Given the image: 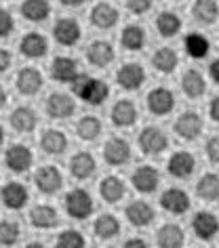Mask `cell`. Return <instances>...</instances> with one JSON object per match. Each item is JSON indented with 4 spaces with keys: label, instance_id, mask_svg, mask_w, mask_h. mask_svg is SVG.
I'll use <instances>...</instances> for the list:
<instances>
[{
    "label": "cell",
    "instance_id": "cell-46",
    "mask_svg": "<svg viewBox=\"0 0 219 248\" xmlns=\"http://www.w3.org/2000/svg\"><path fill=\"white\" fill-rule=\"evenodd\" d=\"M209 116L213 122L219 124V97H213L211 103H209Z\"/></svg>",
    "mask_w": 219,
    "mask_h": 248
},
{
    "label": "cell",
    "instance_id": "cell-41",
    "mask_svg": "<svg viewBox=\"0 0 219 248\" xmlns=\"http://www.w3.org/2000/svg\"><path fill=\"white\" fill-rule=\"evenodd\" d=\"M21 235L17 221H0V246H13Z\"/></svg>",
    "mask_w": 219,
    "mask_h": 248
},
{
    "label": "cell",
    "instance_id": "cell-11",
    "mask_svg": "<svg viewBox=\"0 0 219 248\" xmlns=\"http://www.w3.org/2000/svg\"><path fill=\"white\" fill-rule=\"evenodd\" d=\"M167 170L175 179H190L194 175V170H196V158L190 152L179 150L171 154V158L167 162Z\"/></svg>",
    "mask_w": 219,
    "mask_h": 248
},
{
    "label": "cell",
    "instance_id": "cell-28",
    "mask_svg": "<svg viewBox=\"0 0 219 248\" xmlns=\"http://www.w3.org/2000/svg\"><path fill=\"white\" fill-rule=\"evenodd\" d=\"M184 242H185L184 229L177 223H165V225H160L158 233H156V244L160 248H181Z\"/></svg>",
    "mask_w": 219,
    "mask_h": 248
},
{
    "label": "cell",
    "instance_id": "cell-12",
    "mask_svg": "<svg viewBox=\"0 0 219 248\" xmlns=\"http://www.w3.org/2000/svg\"><path fill=\"white\" fill-rule=\"evenodd\" d=\"M192 232L198 240L209 242L219 233V219L211 210H198L192 217Z\"/></svg>",
    "mask_w": 219,
    "mask_h": 248
},
{
    "label": "cell",
    "instance_id": "cell-18",
    "mask_svg": "<svg viewBox=\"0 0 219 248\" xmlns=\"http://www.w3.org/2000/svg\"><path fill=\"white\" fill-rule=\"evenodd\" d=\"M124 217H127V221L133 227H148V225H152L156 213H154L152 204H148L143 200H133L124 208Z\"/></svg>",
    "mask_w": 219,
    "mask_h": 248
},
{
    "label": "cell",
    "instance_id": "cell-20",
    "mask_svg": "<svg viewBox=\"0 0 219 248\" xmlns=\"http://www.w3.org/2000/svg\"><path fill=\"white\" fill-rule=\"evenodd\" d=\"M78 74H80V67H78V61L74 57L59 55V57L53 59V63H51V76H53V80L70 84L72 80L78 76Z\"/></svg>",
    "mask_w": 219,
    "mask_h": 248
},
{
    "label": "cell",
    "instance_id": "cell-4",
    "mask_svg": "<svg viewBox=\"0 0 219 248\" xmlns=\"http://www.w3.org/2000/svg\"><path fill=\"white\" fill-rule=\"evenodd\" d=\"M34 183H36V187H38L40 194L53 196V194H57V191L64 187V175H61V170L57 169V166L45 164V166H40V169L36 170Z\"/></svg>",
    "mask_w": 219,
    "mask_h": 248
},
{
    "label": "cell",
    "instance_id": "cell-15",
    "mask_svg": "<svg viewBox=\"0 0 219 248\" xmlns=\"http://www.w3.org/2000/svg\"><path fill=\"white\" fill-rule=\"evenodd\" d=\"M15 86L21 95L32 97V95H38V93L42 91L45 78H42L40 70H36V67H23V70H19V74H17V78H15Z\"/></svg>",
    "mask_w": 219,
    "mask_h": 248
},
{
    "label": "cell",
    "instance_id": "cell-24",
    "mask_svg": "<svg viewBox=\"0 0 219 248\" xmlns=\"http://www.w3.org/2000/svg\"><path fill=\"white\" fill-rule=\"evenodd\" d=\"M91 23L99 30H112L118 23V9L110 2H97L95 7L91 9Z\"/></svg>",
    "mask_w": 219,
    "mask_h": 248
},
{
    "label": "cell",
    "instance_id": "cell-43",
    "mask_svg": "<svg viewBox=\"0 0 219 248\" xmlns=\"http://www.w3.org/2000/svg\"><path fill=\"white\" fill-rule=\"evenodd\" d=\"M204 152H206V158H209V162L219 164V135H213V137L206 139Z\"/></svg>",
    "mask_w": 219,
    "mask_h": 248
},
{
    "label": "cell",
    "instance_id": "cell-9",
    "mask_svg": "<svg viewBox=\"0 0 219 248\" xmlns=\"http://www.w3.org/2000/svg\"><path fill=\"white\" fill-rule=\"evenodd\" d=\"M80 36H83V30H80V23L74 19V17H61V19L55 21V26H53V38L57 40L61 46H74V45H78Z\"/></svg>",
    "mask_w": 219,
    "mask_h": 248
},
{
    "label": "cell",
    "instance_id": "cell-3",
    "mask_svg": "<svg viewBox=\"0 0 219 248\" xmlns=\"http://www.w3.org/2000/svg\"><path fill=\"white\" fill-rule=\"evenodd\" d=\"M137 145H139L141 154H146V156H158V154H162L168 147V137L158 126H146L139 133Z\"/></svg>",
    "mask_w": 219,
    "mask_h": 248
},
{
    "label": "cell",
    "instance_id": "cell-2",
    "mask_svg": "<svg viewBox=\"0 0 219 248\" xmlns=\"http://www.w3.org/2000/svg\"><path fill=\"white\" fill-rule=\"evenodd\" d=\"M64 208H66L67 217H72V219H76V221H84L95 213V202H93V198L86 189L76 187L66 194Z\"/></svg>",
    "mask_w": 219,
    "mask_h": 248
},
{
    "label": "cell",
    "instance_id": "cell-50",
    "mask_svg": "<svg viewBox=\"0 0 219 248\" xmlns=\"http://www.w3.org/2000/svg\"><path fill=\"white\" fill-rule=\"evenodd\" d=\"M7 99H9L7 89H4V86L0 84V108H4V105H7Z\"/></svg>",
    "mask_w": 219,
    "mask_h": 248
},
{
    "label": "cell",
    "instance_id": "cell-29",
    "mask_svg": "<svg viewBox=\"0 0 219 248\" xmlns=\"http://www.w3.org/2000/svg\"><path fill=\"white\" fill-rule=\"evenodd\" d=\"M30 223L36 229H51L59 223V213L49 204H38L30 210Z\"/></svg>",
    "mask_w": 219,
    "mask_h": 248
},
{
    "label": "cell",
    "instance_id": "cell-19",
    "mask_svg": "<svg viewBox=\"0 0 219 248\" xmlns=\"http://www.w3.org/2000/svg\"><path fill=\"white\" fill-rule=\"evenodd\" d=\"M160 206L171 215H184L190 210V196L179 187H168L160 196Z\"/></svg>",
    "mask_w": 219,
    "mask_h": 248
},
{
    "label": "cell",
    "instance_id": "cell-44",
    "mask_svg": "<svg viewBox=\"0 0 219 248\" xmlns=\"http://www.w3.org/2000/svg\"><path fill=\"white\" fill-rule=\"evenodd\" d=\"M154 0H127V9L133 15H146L152 9Z\"/></svg>",
    "mask_w": 219,
    "mask_h": 248
},
{
    "label": "cell",
    "instance_id": "cell-23",
    "mask_svg": "<svg viewBox=\"0 0 219 248\" xmlns=\"http://www.w3.org/2000/svg\"><path fill=\"white\" fill-rule=\"evenodd\" d=\"M19 51L28 59H42L49 53V40L38 32H30L21 38Z\"/></svg>",
    "mask_w": 219,
    "mask_h": 248
},
{
    "label": "cell",
    "instance_id": "cell-7",
    "mask_svg": "<svg viewBox=\"0 0 219 248\" xmlns=\"http://www.w3.org/2000/svg\"><path fill=\"white\" fill-rule=\"evenodd\" d=\"M34 162V156H32V150L23 143H11L4 152V164L11 172H26L30 170V166Z\"/></svg>",
    "mask_w": 219,
    "mask_h": 248
},
{
    "label": "cell",
    "instance_id": "cell-39",
    "mask_svg": "<svg viewBox=\"0 0 219 248\" xmlns=\"http://www.w3.org/2000/svg\"><path fill=\"white\" fill-rule=\"evenodd\" d=\"M101 120L97 116H83L76 122V135L83 141H95L101 135Z\"/></svg>",
    "mask_w": 219,
    "mask_h": 248
},
{
    "label": "cell",
    "instance_id": "cell-42",
    "mask_svg": "<svg viewBox=\"0 0 219 248\" xmlns=\"http://www.w3.org/2000/svg\"><path fill=\"white\" fill-rule=\"evenodd\" d=\"M15 30V19L7 9H0V38H7V36Z\"/></svg>",
    "mask_w": 219,
    "mask_h": 248
},
{
    "label": "cell",
    "instance_id": "cell-13",
    "mask_svg": "<svg viewBox=\"0 0 219 248\" xmlns=\"http://www.w3.org/2000/svg\"><path fill=\"white\" fill-rule=\"evenodd\" d=\"M103 160L112 166H122L131 160V143L124 137H110L103 145Z\"/></svg>",
    "mask_w": 219,
    "mask_h": 248
},
{
    "label": "cell",
    "instance_id": "cell-40",
    "mask_svg": "<svg viewBox=\"0 0 219 248\" xmlns=\"http://www.w3.org/2000/svg\"><path fill=\"white\" fill-rule=\"evenodd\" d=\"M55 246L57 248H84L86 240H84V235L80 233L78 229H66V232H61L57 235Z\"/></svg>",
    "mask_w": 219,
    "mask_h": 248
},
{
    "label": "cell",
    "instance_id": "cell-17",
    "mask_svg": "<svg viewBox=\"0 0 219 248\" xmlns=\"http://www.w3.org/2000/svg\"><path fill=\"white\" fill-rule=\"evenodd\" d=\"M0 198H2V204L9 210H21L30 200V191L23 183L9 181V183H4L2 189H0Z\"/></svg>",
    "mask_w": 219,
    "mask_h": 248
},
{
    "label": "cell",
    "instance_id": "cell-1",
    "mask_svg": "<svg viewBox=\"0 0 219 248\" xmlns=\"http://www.w3.org/2000/svg\"><path fill=\"white\" fill-rule=\"evenodd\" d=\"M70 86H72L74 95H76L78 99H83L84 103L93 105V108L103 105L105 99L110 97L108 82H103V80H99V78H93V76H89V74H83V72L72 80Z\"/></svg>",
    "mask_w": 219,
    "mask_h": 248
},
{
    "label": "cell",
    "instance_id": "cell-31",
    "mask_svg": "<svg viewBox=\"0 0 219 248\" xmlns=\"http://www.w3.org/2000/svg\"><path fill=\"white\" fill-rule=\"evenodd\" d=\"M148 42V36H146V30L141 26H137V23H129V26H124V30L120 32V45L122 48H127V51H141L143 46H146Z\"/></svg>",
    "mask_w": 219,
    "mask_h": 248
},
{
    "label": "cell",
    "instance_id": "cell-37",
    "mask_svg": "<svg viewBox=\"0 0 219 248\" xmlns=\"http://www.w3.org/2000/svg\"><path fill=\"white\" fill-rule=\"evenodd\" d=\"M156 30L162 38H173L181 32V17L173 11H162V13L156 17Z\"/></svg>",
    "mask_w": 219,
    "mask_h": 248
},
{
    "label": "cell",
    "instance_id": "cell-47",
    "mask_svg": "<svg viewBox=\"0 0 219 248\" xmlns=\"http://www.w3.org/2000/svg\"><path fill=\"white\" fill-rule=\"evenodd\" d=\"M209 76H211L213 82L219 86V59H215V61H213V63L209 65Z\"/></svg>",
    "mask_w": 219,
    "mask_h": 248
},
{
    "label": "cell",
    "instance_id": "cell-21",
    "mask_svg": "<svg viewBox=\"0 0 219 248\" xmlns=\"http://www.w3.org/2000/svg\"><path fill=\"white\" fill-rule=\"evenodd\" d=\"M116 57V51L108 40H93L86 48V59L95 67H108Z\"/></svg>",
    "mask_w": 219,
    "mask_h": 248
},
{
    "label": "cell",
    "instance_id": "cell-5",
    "mask_svg": "<svg viewBox=\"0 0 219 248\" xmlns=\"http://www.w3.org/2000/svg\"><path fill=\"white\" fill-rule=\"evenodd\" d=\"M202 118L198 111H184L181 116H177V120L173 124V131L179 139L184 141H196L202 133Z\"/></svg>",
    "mask_w": 219,
    "mask_h": 248
},
{
    "label": "cell",
    "instance_id": "cell-48",
    "mask_svg": "<svg viewBox=\"0 0 219 248\" xmlns=\"http://www.w3.org/2000/svg\"><path fill=\"white\" fill-rule=\"evenodd\" d=\"M124 246H129V248H133V246L143 248V246H148V242H146V240H141V238H131V240L124 242Z\"/></svg>",
    "mask_w": 219,
    "mask_h": 248
},
{
    "label": "cell",
    "instance_id": "cell-25",
    "mask_svg": "<svg viewBox=\"0 0 219 248\" xmlns=\"http://www.w3.org/2000/svg\"><path fill=\"white\" fill-rule=\"evenodd\" d=\"M11 126H13V131L17 133H32L36 128V124H38V114L28 108V105H19V108H15L11 111Z\"/></svg>",
    "mask_w": 219,
    "mask_h": 248
},
{
    "label": "cell",
    "instance_id": "cell-16",
    "mask_svg": "<svg viewBox=\"0 0 219 248\" xmlns=\"http://www.w3.org/2000/svg\"><path fill=\"white\" fill-rule=\"evenodd\" d=\"M131 183L139 194H154L160 185V172L154 166H139L131 175Z\"/></svg>",
    "mask_w": 219,
    "mask_h": 248
},
{
    "label": "cell",
    "instance_id": "cell-14",
    "mask_svg": "<svg viewBox=\"0 0 219 248\" xmlns=\"http://www.w3.org/2000/svg\"><path fill=\"white\" fill-rule=\"evenodd\" d=\"M137 105L131 101V99H118V101L112 105L110 109V118H112V124L118 128H129L137 122Z\"/></svg>",
    "mask_w": 219,
    "mask_h": 248
},
{
    "label": "cell",
    "instance_id": "cell-6",
    "mask_svg": "<svg viewBox=\"0 0 219 248\" xmlns=\"http://www.w3.org/2000/svg\"><path fill=\"white\" fill-rule=\"evenodd\" d=\"M45 109L53 120H66V118L74 116V111H76V101H74L72 95L57 91V93H51V95L47 97Z\"/></svg>",
    "mask_w": 219,
    "mask_h": 248
},
{
    "label": "cell",
    "instance_id": "cell-26",
    "mask_svg": "<svg viewBox=\"0 0 219 248\" xmlns=\"http://www.w3.org/2000/svg\"><path fill=\"white\" fill-rule=\"evenodd\" d=\"M40 147L49 156H59V154H64L67 150L66 133L59 131V128H47V131L40 135Z\"/></svg>",
    "mask_w": 219,
    "mask_h": 248
},
{
    "label": "cell",
    "instance_id": "cell-30",
    "mask_svg": "<svg viewBox=\"0 0 219 248\" xmlns=\"http://www.w3.org/2000/svg\"><path fill=\"white\" fill-rule=\"evenodd\" d=\"M192 17L200 26H213L219 19V4L217 0H196L192 4Z\"/></svg>",
    "mask_w": 219,
    "mask_h": 248
},
{
    "label": "cell",
    "instance_id": "cell-8",
    "mask_svg": "<svg viewBox=\"0 0 219 248\" xmlns=\"http://www.w3.org/2000/svg\"><path fill=\"white\" fill-rule=\"evenodd\" d=\"M146 105H148L150 114L167 116V114H171L173 108H175V95H173L171 89H167V86H156V89H152L148 93Z\"/></svg>",
    "mask_w": 219,
    "mask_h": 248
},
{
    "label": "cell",
    "instance_id": "cell-33",
    "mask_svg": "<svg viewBox=\"0 0 219 248\" xmlns=\"http://www.w3.org/2000/svg\"><path fill=\"white\" fill-rule=\"evenodd\" d=\"M181 91L185 93V97L198 99L204 95L206 91V80L198 70H185L181 76Z\"/></svg>",
    "mask_w": 219,
    "mask_h": 248
},
{
    "label": "cell",
    "instance_id": "cell-45",
    "mask_svg": "<svg viewBox=\"0 0 219 248\" xmlns=\"http://www.w3.org/2000/svg\"><path fill=\"white\" fill-rule=\"evenodd\" d=\"M13 63V55H11L7 48H0V74H4Z\"/></svg>",
    "mask_w": 219,
    "mask_h": 248
},
{
    "label": "cell",
    "instance_id": "cell-35",
    "mask_svg": "<svg viewBox=\"0 0 219 248\" xmlns=\"http://www.w3.org/2000/svg\"><path fill=\"white\" fill-rule=\"evenodd\" d=\"M93 233H95L97 240H112L120 233V221L116 219L114 215L105 213L101 217H97L95 223H93Z\"/></svg>",
    "mask_w": 219,
    "mask_h": 248
},
{
    "label": "cell",
    "instance_id": "cell-49",
    "mask_svg": "<svg viewBox=\"0 0 219 248\" xmlns=\"http://www.w3.org/2000/svg\"><path fill=\"white\" fill-rule=\"evenodd\" d=\"M64 7H67V9H76V7H83L84 4V0H59Z\"/></svg>",
    "mask_w": 219,
    "mask_h": 248
},
{
    "label": "cell",
    "instance_id": "cell-10",
    "mask_svg": "<svg viewBox=\"0 0 219 248\" xmlns=\"http://www.w3.org/2000/svg\"><path fill=\"white\" fill-rule=\"evenodd\" d=\"M116 82L124 91H137V89H141L143 86V82H146V70H143L141 63H133V61H129V63L118 67Z\"/></svg>",
    "mask_w": 219,
    "mask_h": 248
},
{
    "label": "cell",
    "instance_id": "cell-22",
    "mask_svg": "<svg viewBox=\"0 0 219 248\" xmlns=\"http://www.w3.org/2000/svg\"><path fill=\"white\" fill-rule=\"evenodd\" d=\"M95 170H97V162H95V158H93L91 152H78L70 158V172H72L74 179H78V181L91 179L95 175Z\"/></svg>",
    "mask_w": 219,
    "mask_h": 248
},
{
    "label": "cell",
    "instance_id": "cell-51",
    "mask_svg": "<svg viewBox=\"0 0 219 248\" xmlns=\"http://www.w3.org/2000/svg\"><path fill=\"white\" fill-rule=\"evenodd\" d=\"M2 139H4V131H2V126H0V143H2Z\"/></svg>",
    "mask_w": 219,
    "mask_h": 248
},
{
    "label": "cell",
    "instance_id": "cell-27",
    "mask_svg": "<svg viewBox=\"0 0 219 248\" xmlns=\"http://www.w3.org/2000/svg\"><path fill=\"white\" fill-rule=\"evenodd\" d=\"M124 194H127V187H124V181L120 177L116 175H108L101 179V183H99V196L103 198V202L108 204H116L120 202Z\"/></svg>",
    "mask_w": 219,
    "mask_h": 248
},
{
    "label": "cell",
    "instance_id": "cell-34",
    "mask_svg": "<svg viewBox=\"0 0 219 248\" xmlns=\"http://www.w3.org/2000/svg\"><path fill=\"white\" fill-rule=\"evenodd\" d=\"M152 65H154V70L160 74H173L179 65V55L175 48L160 46L158 51L152 55Z\"/></svg>",
    "mask_w": 219,
    "mask_h": 248
},
{
    "label": "cell",
    "instance_id": "cell-38",
    "mask_svg": "<svg viewBox=\"0 0 219 248\" xmlns=\"http://www.w3.org/2000/svg\"><path fill=\"white\" fill-rule=\"evenodd\" d=\"M196 196L202 198L206 202H215L219 200V175L215 172H206L198 179L196 183Z\"/></svg>",
    "mask_w": 219,
    "mask_h": 248
},
{
    "label": "cell",
    "instance_id": "cell-36",
    "mask_svg": "<svg viewBox=\"0 0 219 248\" xmlns=\"http://www.w3.org/2000/svg\"><path fill=\"white\" fill-rule=\"evenodd\" d=\"M184 46H185V53L190 55L192 59H204L206 55H209V51H211L209 38H206L204 34H200V32L187 34L185 40H184Z\"/></svg>",
    "mask_w": 219,
    "mask_h": 248
},
{
    "label": "cell",
    "instance_id": "cell-32",
    "mask_svg": "<svg viewBox=\"0 0 219 248\" xmlns=\"http://www.w3.org/2000/svg\"><path fill=\"white\" fill-rule=\"evenodd\" d=\"M21 15L26 21L42 23L51 15V2L49 0H23L21 2Z\"/></svg>",
    "mask_w": 219,
    "mask_h": 248
}]
</instances>
